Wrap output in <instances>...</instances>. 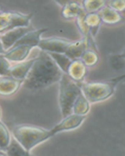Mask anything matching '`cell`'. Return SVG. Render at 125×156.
<instances>
[{"mask_svg": "<svg viewBox=\"0 0 125 156\" xmlns=\"http://www.w3.org/2000/svg\"><path fill=\"white\" fill-rule=\"evenodd\" d=\"M52 60L57 65L61 71L63 73H66L68 68L70 66L72 61L68 56L63 53H48Z\"/></svg>", "mask_w": 125, "mask_h": 156, "instance_id": "21", "label": "cell"}, {"mask_svg": "<svg viewBox=\"0 0 125 156\" xmlns=\"http://www.w3.org/2000/svg\"><path fill=\"white\" fill-rule=\"evenodd\" d=\"M11 134L27 151L53 136L50 129L30 124L16 125L12 128Z\"/></svg>", "mask_w": 125, "mask_h": 156, "instance_id": "2", "label": "cell"}, {"mask_svg": "<svg viewBox=\"0 0 125 156\" xmlns=\"http://www.w3.org/2000/svg\"><path fill=\"white\" fill-rule=\"evenodd\" d=\"M109 63L114 69L116 70L121 69L124 66V56L123 55H112L109 58Z\"/></svg>", "mask_w": 125, "mask_h": 156, "instance_id": "24", "label": "cell"}, {"mask_svg": "<svg viewBox=\"0 0 125 156\" xmlns=\"http://www.w3.org/2000/svg\"><path fill=\"white\" fill-rule=\"evenodd\" d=\"M2 12H3V11H2V9L0 8V16H1V14H2Z\"/></svg>", "mask_w": 125, "mask_h": 156, "instance_id": "29", "label": "cell"}, {"mask_svg": "<svg viewBox=\"0 0 125 156\" xmlns=\"http://www.w3.org/2000/svg\"><path fill=\"white\" fill-rule=\"evenodd\" d=\"M22 80H16L9 76H0V96L10 97L18 91L22 86Z\"/></svg>", "mask_w": 125, "mask_h": 156, "instance_id": "10", "label": "cell"}, {"mask_svg": "<svg viewBox=\"0 0 125 156\" xmlns=\"http://www.w3.org/2000/svg\"><path fill=\"white\" fill-rule=\"evenodd\" d=\"M32 48H34L25 44H15L5 51L3 55L9 62H20L26 60Z\"/></svg>", "mask_w": 125, "mask_h": 156, "instance_id": "8", "label": "cell"}, {"mask_svg": "<svg viewBox=\"0 0 125 156\" xmlns=\"http://www.w3.org/2000/svg\"><path fill=\"white\" fill-rule=\"evenodd\" d=\"M71 41L61 37L41 38L38 48L47 53H63L66 52Z\"/></svg>", "mask_w": 125, "mask_h": 156, "instance_id": "6", "label": "cell"}, {"mask_svg": "<svg viewBox=\"0 0 125 156\" xmlns=\"http://www.w3.org/2000/svg\"><path fill=\"white\" fill-rule=\"evenodd\" d=\"M102 23L108 25H115L120 23L123 20V17L120 12L113 10L105 5L99 12H98Z\"/></svg>", "mask_w": 125, "mask_h": 156, "instance_id": "13", "label": "cell"}, {"mask_svg": "<svg viewBox=\"0 0 125 156\" xmlns=\"http://www.w3.org/2000/svg\"><path fill=\"white\" fill-rule=\"evenodd\" d=\"M47 30L48 28H44V27L36 29V30H30L27 34H25L15 44H25L32 48H35L38 46L40 40L41 39V34L45 33Z\"/></svg>", "mask_w": 125, "mask_h": 156, "instance_id": "15", "label": "cell"}, {"mask_svg": "<svg viewBox=\"0 0 125 156\" xmlns=\"http://www.w3.org/2000/svg\"><path fill=\"white\" fill-rule=\"evenodd\" d=\"M59 105L62 117L72 113V108L77 97L81 94L79 83L62 73L59 81Z\"/></svg>", "mask_w": 125, "mask_h": 156, "instance_id": "4", "label": "cell"}, {"mask_svg": "<svg viewBox=\"0 0 125 156\" xmlns=\"http://www.w3.org/2000/svg\"><path fill=\"white\" fill-rule=\"evenodd\" d=\"M32 13L19 12H3L0 16V34L20 27H29Z\"/></svg>", "mask_w": 125, "mask_h": 156, "instance_id": "5", "label": "cell"}, {"mask_svg": "<svg viewBox=\"0 0 125 156\" xmlns=\"http://www.w3.org/2000/svg\"><path fill=\"white\" fill-rule=\"evenodd\" d=\"M10 67V62L3 55H0V76H9Z\"/></svg>", "mask_w": 125, "mask_h": 156, "instance_id": "25", "label": "cell"}, {"mask_svg": "<svg viewBox=\"0 0 125 156\" xmlns=\"http://www.w3.org/2000/svg\"><path fill=\"white\" fill-rule=\"evenodd\" d=\"M84 23L89 30L91 37L95 38V37L98 34L101 23H102L98 12L86 13L84 16Z\"/></svg>", "mask_w": 125, "mask_h": 156, "instance_id": "17", "label": "cell"}, {"mask_svg": "<svg viewBox=\"0 0 125 156\" xmlns=\"http://www.w3.org/2000/svg\"><path fill=\"white\" fill-rule=\"evenodd\" d=\"M4 53H5V50H4L2 41H1V39H0V55H3Z\"/></svg>", "mask_w": 125, "mask_h": 156, "instance_id": "27", "label": "cell"}, {"mask_svg": "<svg viewBox=\"0 0 125 156\" xmlns=\"http://www.w3.org/2000/svg\"><path fill=\"white\" fill-rule=\"evenodd\" d=\"M84 11L80 2L70 1L64 2L62 5L61 15L66 20L76 19Z\"/></svg>", "mask_w": 125, "mask_h": 156, "instance_id": "14", "label": "cell"}, {"mask_svg": "<svg viewBox=\"0 0 125 156\" xmlns=\"http://www.w3.org/2000/svg\"><path fill=\"white\" fill-rule=\"evenodd\" d=\"M62 73L50 55L41 51L22 85L29 90H40L59 82Z\"/></svg>", "mask_w": 125, "mask_h": 156, "instance_id": "1", "label": "cell"}, {"mask_svg": "<svg viewBox=\"0 0 125 156\" xmlns=\"http://www.w3.org/2000/svg\"><path fill=\"white\" fill-rule=\"evenodd\" d=\"M12 139V134L6 125L0 119V151H3Z\"/></svg>", "mask_w": 125, "mask_h": 156, "instance_id": "23", "label": "cell"}, {"mask_svg": "<svg viewBox=\"0 0 125 156\" xmlns=\"http://www.w3.org/2000/svg\"><path fill=\"white\" fill-rule=\"evenodd\" d=\"M80 59L84 64V66L86 67L90 68L96 66L97 64L98 63V62H99V56H98L97 51L87 48L83 52Z\"/></svg>", "mask_w": 125, "mask_h": 156, "instance_id": "20", "label": "cell"}, {"mask_svg": "<svg viewBox=\"0 0 125 156\" xmlns=\"http://www.w3.org/2000/svg\"><path fill=\"white\" fill-rule=\"evenodd\" d=\"M84 11L86 13L98 12L106 5V2L103 0H85L81 2Z\"/></svg>", "mask_w": 125, "mask_h": 156, "instance_id": "22", "label": "cell"}, {"mask_svg": "<svg viewBox=\"0 0 125 156\" xmlns=\"http://www.w3.org/2000/svg\"><path fill=\"white\" fill-rule=\"evenodd\" d=\"M124 79V75L102 81L81 82L79 83L83 95L90 104L107 100L113 95L116 86Z\"/></svg>", "mask_w": 125, "mask_h": 156, "instance_id": "3", "label": "cell"}, {"mask_svg": "<svg viewBox=\"0 0 125 156\" xmlns=\"http://www.w3.org/2000/svg\"><path fill=\"white\" fill-rule=\"evenodd\" d=\"M30 30L29 27H20L0 34V39L5 51L12 48L25 34H27Z\"/></svg>", "mask_w": 125, "mask_h": 156, "instance_id": "9", "label": "cell"}, {"mask_svg": "<svg viewBox=\"0 0 125 156\" xmlns=\"http://www.w3.org/2000/svg\"><path fill=\"white\" fill-rule=\"evenodd\" d=\"M86 49H87V44L85 40L82 38L77 41H71L64 54L71 60H76V59H80L83 52Z\"/></svg>", "mask_w": 125, "mask_h": 156, "instance_id": "16", "label": "cell"}, {"mask_svg": "<svg viewBox=\"0 0 125 156\" xmlns=\"http://www.w3.org/2000/svg\"><path fill=\"white\" fill-rule=\"evenodd\" d=\"M90 110V103L83 95L82 92L77 97L72 108V113L79 115H85L88 113Z\"/></svg>", "mask_w": 125, "mask_h": 156, "instance_id": "19", "label": "cell"}, {"mask_svg": "<svg viewBox=\"0 0 125 156\" xmlns=\"http://www.w3.org/2000/svg\"><path fill=\"white\" fill-rule=\"evenodd\" d=\"M0 156H5V155L3 154V152H2V151H0Z\"/></svg>", "mask_w": 125, "mask_h": 156, "instance_id": "28", "label": "cell"}, {"mask_svg": "<svg viewBox=\"0 0 125 156\" xmlns=\"http://www.w3.org/2000/svg\"><path fill=\"white\" fill-rule=\"evenodd\" d=\"M106 5L118 12H123L125 8L124 1H109L106 2Z\"/></svg>", "mask_w": 125, "mask_h": 156, "instance_id": "26", "label": "cell"}, {"mask_svg": "<svg viewBox=\"0 0 125 156\" xmlns=\"http://www.w3.org/2000/svg\"><path fill=\"white\" fill-rule=\"evenodd\" d=\"M85 119V115H79L74 113H70V115L62 117V120L59 121L57 124H55L52 129H50V130L53 136L61 132L73 130L82 124Z\"/></svg>", "mask_w": 125, "mask_h": 156, "instance_id": "7", "label": "cell"}, {"mask_svg": "<svg viewBox=\"0 0 125 156\" xmlns=\"http://www.w3.org/2000/svg\"><path fill=\"white\" fill-rule=\"evenodd\" d=\"M2 152L5 156H31L30 151L23 148L12 136L9 145Z\"/></svg>", "mask_w": 125, "mask_h": 156, "instance_id": "18", "label": "cell"}, {"mask_svg": "<svg viewBox=\"0 0 125 156\" xmlns=\"http://www.w3.org/2000/svg\"><path fill=\"white\" fill-rule=\"evenodd\" d=\"M66 75L77 83L84 81V78L88 74V68L80 59L73 60L66 71Z\"/></svg>", "mask_w": 125, "mask_h": 156, "instance_id": "11", "label": "cell"}, {"mask_svg": "<svg viewBox=\"0 0 125 156\" xmlns=\"http://www.w3.org/2000/svg\"><path fill=\"white\" fill-rule=\"evenodd\" d=\"M1 115H2V110H1V108H0V119H1Z\"/></svg>", "mask_w": 125, "mask_h": 156, "instance_id": "30", "label": "cell"}, {"mask_svg": "<svg viewBox=\"0 0 125 156\" xmlns=\"http://www.w3.org/2000/svg\"></svg>", "mask_w": 125, "mask_h": 156, "instance_id": "31", "label": "cell"}, {"mask_svg": "<svg viewBox=\"0 0 125 156\" xmlns=\"http://www.w3.org/2000/svg\"><path fill=\"white\" fill-rule=\"evenodd\" d=\"M34 62V58H33L32 59L17 62V63H16L13 66H11L10 69H9V76L14 78L16 80L23 81L25 77L27 76V73H29V71H30Z\"/></svg>", "mask_w": 125, "mask_h": 156, "instance_id": "12", "label": "cell"}]
</instances>
